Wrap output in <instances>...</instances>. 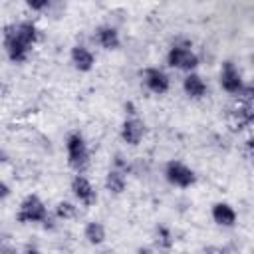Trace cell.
Segmentation results:
<instances>
[{
  "label": "cell",
  "instance_id": "obj_1",
  "mask_svg": "<svg viewBox=\"0 0 254 254\" xmlns=\"http://www.w3.org/2000/svg\"><path fill=\"white\" fill-rule=\"evenodd\" d=\"M18 222H44L48 226V222H50L48 210L36 194H30L22 200L20 210H18Z\"/></svg>",
  "mask_w": 254,
  "mask_h": 254
},
{
  "label": "cell",
  "instance_id": "obj_2",
  "mask_svg": "<svg viewBox=\"0 0 254 254\" xmlns=\"http://www.w3.org/2000/svg\"><path fill=\"white\" fill-rule=\"evenodd\" d=\"M67 161H69V167L75 169V171H83L87 167V161H89V153H87V147H85V141L79 133H71L67 137Z\"/></svg>",
  "mask_w": 254,
  "mask_h": 254
},
{
  "label": "cell",
  "instance_id": "obj_3",
  "mask_svg": "<svg viewBox=\"0 0 254 254\" xmlns=\"http://www.w3.org/2000/svg\"><path fill=\"white\" fill-rule=\"evenodd\" d=\"M4 48L8 52V58L12 62H16V64L24 62L28 58V52H30V48L16 36V28L14 26H6L4 28Z\"/></svg>",
  "mask_w": 254,
  "mask_h": 254
},
{
  "label": "cell",
  "instance_id": "obj_4",
  "mask_svg": "<svg viewBox=\"0 0 254 254\" xmlns=\"http://www.w3.org/2000/svg\"><path fill=\"white\" fill-rule=\"evenodd\" d=\"M165 175H167V181H169L171 185L181 187V189L190 187V185L194 183V179H196L194 173H192L187 165H183L181 161H171V163L167 165Z\"/></svg>",
  "mask_w": 254,
  "mask_h": 254
},
{
  "label": "cell",
  "instance_id": "obj_5",
  "mask_svg": "<svg viewBox=\"0 0 254 254\" xmlns=\"http://www.w3.org/2000/svg\"><path fill=\"white\" fill-rule=\"evenodd\" d=\"M167 62L171 67H179V69H194L198 65V58L185 46H173L169 56H167Z\"/></svg>",
  "mask_w": 254,
  "mask_h": 254
},
{
  "label": "cell",
  "instance_id": "obj_6",
  "mask_svg": "<svg viewBox=\"0 0 254 254\" xmlns=\"http://www.w3.org/2000/svg\"><path fill=\"white\" fill-rule=\"evenodd\" d=\"M220 85H222V89L224 91H228V93H238L240 89H242V77H240V73H238V69L234 67V64L232 62H224L222 64V71H220Z\"/></svg>",
  "mask_w": 254,
  "mask_h": 254
},
{
  "label": "cell",
  "instance_id": "obj_7",
  "mask_svg": "<svg viewBox=\"0 0 254 254\" xmlns=\"http://www.w3.org/2000/svg\"><path fill=\"white\" fill-rule=\"evenodd\" d=\"M254 119V111H252V105H246V103H240L236 109H232L228 113V125L232 131H240L244 127H248Z\"/></svg>",
  "mask_w": 254,
  "mask_h": 254
},
{
  "label": "cell",
  "instance_id": "obj_8",
  "mask_svg": "<svg viewBox=\"0 0 254 254\" xmlns=\"http://www.w3.org/2000/svg\"><path fill=\"white\" fill-rule=\"evenodd\" d=\"M71 190H73V194L79 198V202H83L85 206H89V204L95 202V190H93L91 183H89L85 177L75 175L73 181H71Z\"/></svg>",
  "mask_w": 254,
  "mask_h": 254
},
{
  "label": "cell",
  "instance_id": "obj_9",
  "mask_svg": "<svg viewBox=\"0 0 254 254\" xmlns=\"http://www.w3.org/2000/svg\"><path fill=\"white\" fill-rule=\"evenodd\" d=\"M143 135H145V125L139 119H127L123 123V127H121V137L129 145H139Z\"/></svg>",
  "mask_w": 254,
  "mask_h": 254
},
{
  "label": "cell",
  "instance_id": "obj_10",
  "mask_svg": "<svg viewBox=\"0 0 254 254\" xmlns=\"http://www.w3.org/2000/svg\"><path fill=\"white\" fill-rule=\"evenodd\" d=\"M145 83L153 93H159V95L169 89V77L157 67H149L145 71Z\"/></svg>",
  "mask_w": 254,
  "mask_h": 254
},
{
  "label": "cell",
  "instance_id": "obj_11",
  "mask_svg": "<svg viewBox=\"0 0 254 254\" xmlns=\"http://www.w3.org/2000/svg\"><path fill=\"white\" fill-rule=\"evenodd\" d=\"M71 62H73V65L79 71H89L93 67V64H95V58H93V54L87 48L73 46V50H71Z\"/></svg>",
  "mask_w": 254,
  "mask_h": 254
},
{
  "label": "cell",
  "instance_id": "obj_12",
  "mask_svg": "<svg viewBox=\"0 0 254 254\" xmlns=\"http://www.w3.org/2000/svg\"><path fill=\"white\" fill-rule=\"evenodd\" d=\"M212 218H214V222L220 224V226H232V224L236 222V212H234V208H232L230 204H226V202H216V204L212 206Z\"/></svg>",
  "mask_w": 254,
  "mask_h": 254
},
{
  "label": "cell",
  "instance_id": "obj_13",
  "mask_svg": "<svg viewBox=\"0 0 254 254\" xmlns=\"http://www.w3.org/2000/svg\"><path fill=\"white\" fill-rule=\"evenodd\" d=\"M95 40H97V44H99L101 48H105V50H115V48L119 46V34H117V30L111 28V26H101V28H97Z\"/></svg>",
  "mask_w": 254,
  "mask_h": 254
},
{
  "label": "cell",
  "instance_id": "obj_14",
  "mask_svg": "<svg viewBox=\"0 0 254 254\" xmlns=\"http://www.w3.org/2000/svg\"><path fill=\"white\" fill-rule=\"evenodd\" d=\"M183 87H185V91H187L190 97H194V99H200V97L206 93V83H204V79H202L198 73H189V75L185 77V81H183Z\"/></svg>",
  "mask_w": 254,
  "mask_h": 254
},
{
  "label": "cell",
  "instance_id": "obj_15",
  "mask_svg": "<svg viewBox=\"0 0 254 254\" xmlns=\"http://www.w3.org/2000/svg\"><path fill=\"white\" fill-rule=\"evenodd\" d=\"M16 28V36L30 48L32 44H36V40H38V28H36V24H32V22H22V24H18V26H14Z\"/></svg>",
  "mask_w": 254,
  "mask_h": 254
},
{
  "label": "cell",
  "instance_id": "obj_16",
  "mask_svg": "<svg viewBox=\"0 0 254 254\" xmlns=\"http://www.w3.org/2000/svg\"><path fill=\"white\" fill-rule=\"evenodd\" d=\"M105 187H107L109 192H115V194L123 192V189H125V177H123V173L121 171H109L107 173V179H105Z\"/></svg>",
  "mask_w": 254,
  "mask_h": 254
},
{
  "label": "cell",
  "instance_id": "obj_17",
  "mask_svg": "<svg viewBox=\"0 0 254 254\" xmlns=\"http://www.w3.org/2000/svg\"><path fill=\"white\" fill-rule=\"evenodd\" d=\"M85 238H87V242H91V244H101L103 240H105V228H103V224L101 222H87V226H85Z\"/></svg>",
  "mask_w": 254,
  "mask_h": 254
},
{
  "label": "cell",
  "instance_id": "obj_18",
  "mask_svg": "<svg viewBox=\"0 0 254 254\" xmlns=\"http://www.w3.org/2000/svg\"><path fill=\"white\" fill-rule=\"evenodd\" d=\"M56 214H58V218H64V220L73 218V216H75V206H73L71 202H58Z\"/></svg>",
  "mask_w": 254,
  "mask_h": 254
},
{
  "label": "cell",
  "instance_id": "obj_19",
  "mask_svg": "<svg viewBox=\"0 0 254 254\" xmlns=\"http://www.w3.org/2000/svg\"><path fill=\"white\" fill-rule=\"evenodd\" d=\"M157 244L161 248H171L173 246V236H171V232L165 226H159L157 228Z\"/></svg>",
  "mask_w": 254,
  "mask_h": 254
},
{
  "label": "cell",
  "instance_id": "obj_20",
  "mask_svg": "<svg viewBox=\"0 0 254 254\" xmlns=\"http://www.w3.org/2000/svg\"><path fill=\"white\" fill-rule=\"evenodd\" d=\"M48 6H50L48 0H28V8H32V10H44Z\"/></svg>",
  "mask_w": 254,
  "mask_h": 254
},
{
  "label": "cell",
  "instance_id": "obj_21",
  "mask_svg": "<svg viewBox=\"0 0 254 254\" xmlns=\"http://www.w3.org/2000/svg\"><path fill=\"white\" fill-rule=\"evenodd\" d=\"M204 252H206V254H226V250L220 248V246H208Z\"/></svg>",
  "mask_w": 254,
  "mask_h": 254
},
{
  "label": "cell",
  "instance_id": "obj_22",
  "mask_svg": "<svg viewBox=\"0 0 254 254\" xmlns=\"http://www.w3.org/2000/svg\"><path fill=\"white\" fill-rule=\"evenodd\" d=\"M8 194H10V189H8V185L0 181V200H2V198H6Z\"/></svg>",
  "mask_w": 254,
  "mask_h": 254
},
{
  "label": "cell",
  "instance_id": "obj_23",
  "mask_svg": "<svg viewBox=\"0 0 254 254\" xmlns=\"http://www.w3.org/2000/svg\"><path fill=\"white\" fill-rule=\"evenodd\" d=\"M24 254H40V250H38V248H32V246H28Z\"/></svg>",
  "mask_w": 254,
  "mask_h": 254
},
{
  "label": "cell",
  "instance_id": "obj_24",
  "mask_svg": "<svg viewBox=\"0 0 254 254\" xmlns=\"http://www.w3.org/2000/svg\"><path fill=\"white\" fill-rule=\"evenodd\" d=\"M0 163H6V153L4 151H0Z\"/></svg>",
  "mask_w": 254,
  "mask_h": 254
},
{
  "label": "cell",
  "instance_id": "obj_25",
  "mask_svg": "<svg viewBox=\"0 0 254 254\" xmlns=\"http://www.w3.org/2000/svg\"><path fill=\"white\" fill-rule=\"evenodd\" d=\"M135 254H151V252H149V250H143V248H141V250H137Z\"/></svg>",
  "mask_w": 254,
  "mask_h": 254
}]
</instances>
